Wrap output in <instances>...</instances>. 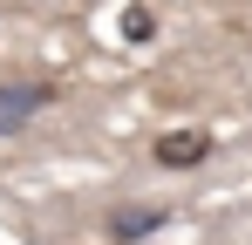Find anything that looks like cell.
<instances>
[{
    "label": "cell",
    "instance_id": "7a4b0ae2",
    "mask_svg": "<svg viewBox=\"0 0 252 245\" xmlns=\"http://www.w3.org/2000/svg\"><path fill=\"white\" fill-rule=\"evenodd\" d=\"M150 157L164 163V170H198L211 157V129H164L157 143H150Z\"/></svg>",
    "mask_w": 252,
    "mask_h": 245
},
{
    "label": "cell",
    "instance_id": "277c9868",
    "mask_svg": "<svg viewBox=\"0 0 252 245\" xmlns=\"http://www.w3.org/2000/svg\"><path fill=\"white\" fill-rule=\"evenodd\" d=\"M157 34V14H150V7H129L123 14V41H150Z\"/></svg>",
    "mask_w": 252,
    "mask_h": 245
},
{
    "label": "cell",
    "instance_id": "6da1fadb",
    "mask_svg": "<svg viewBox=\"0 0 252 245\" xmlns=\"http://www.w3.org/2000/svg\"><path fill=\"white\" fill-rule=\"evenodd\" d=\"M48 102H55V82H41V75H14V82H0V136H21V129L41 116Z\"/></svg>",
    "mask_w": 252,
    "mask_h": 245
},
{
    "label": "cell",
    "instance_id": "3957f363",
    "mask_svg": "<svg viewBox=\"0 0 252 245\" xmlns=\"http://www.w3.org/2000/svg\"><path fill=\"white\" fill-rule=\"evenodd\" d=\"M170 218H164V204H123V211H109V239H150V232H164Z\"/></svg>",
    "mask_w": 252,
    "mask_h": 245
}]
</instances>
